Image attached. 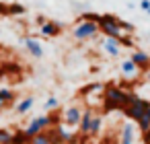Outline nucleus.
I'll list each match as a JSON object with an SVG mask.
<instances>
[{
    "label": "nucleus",
    "mask_w": 150,
    "mask_h": 144,
    "mask_svg": "<svg viewBox=\"0 0 150 144\" xmlns=\"http://www.w3.org/2000/svg\"><path fill=\"white\" fill-rule=\"evenodd\" d=\"M103 101H105V111H113V109H125L127 105V91L119 89V87H107L105 89V95H103Z\"/></svg>",
    "instance_id": "nucleus-1"
},
{
    "label": "nucleus",
    "mask_w": 150,
    "mask_h": 144,
    "mask_svg": "<svg viewBox=\"0 0 150 144\" xmlns=\"http://www.w3.org/2000/svg\"><path fill=\"white\" fill-rule=\"evenodd\" d=\"M99 31H101L105 37H113V39L119 41V39L123 37V31H121V19H119V17H113V15H101Z\"/></svg>",
    "instance_id": "nucleus-2"
},
{
    "label": "nucleus",
    "mask_w": 150,
    "mask_h": 144,
    "mask_svg": "<svg viewBox=\"0 0 150 144\" xmlns=\"http://www.w3.org/2000/svg\"><path fill=\"white\" fill-rule=\"evenodd\" d=\"M99 33H101L99 31V23H93V21H78L76 27H74V31H72L74 39H78V41L95 39Z\"/></svg>",
    "instance_id": "nucleus-3"
},
{
    "label": "nucleus",
    "mask_w": 150,
    "mask_h": 144,
    "mask_svg": "<svg viewBox=\"0 0 150 144\" xmlns=\"http://www.w3.org/2000/svg\"><path fill=\"white\" fill-rule=\"evenodd\" d=\"M150 109V101H146V99H142V97H136L125 109H123V115L127 117V119H134V121H138L146 111Z\"/></svg>",
    "instance_id": "nucleus-4"
},
{
    "label": "nucleus",
    "mask_w": 150,
    "mask_h": 144,
    "mask_svg": "<svg viewBox=\"0 0 150 144\" xmlns=\"http://www.w3.org/2000/svg\"><path fill=\"white\" fill-rule=\"evenodd\" d=\"M47 128H52L50 115H39V117H33V119L27 123V128H25V134H27L29 138H33V136H37V134H43Z\"/></svg>",
    "instance_id": "nucleus-5"
},
{
    "label": "nucleus",
    "mask_w": 150,
    "mask_h": 144,
    "mask_svg": "<svg viewBox=\"0 0 150 144\" xmlns=\"http://www.w3.org/2000/svg\"><path fill=\"white\" fill-rule=\"evenodd\" d=\"M82 111H84V109H80L78 105H70V107L62 113V121H64V126H68V128H78L80 117H82Z\"/></svg>",
    "instance_id": "nucleus-6"
},
{
    "label": "nucleus",
    "mask_w": 150,
    "mask_h": 144,
    "mask_svg": "<svg viewBox=\"0 0 150 144\" xmlns=\"http://www.w3.org/2000/svg\"><path fill=\"white\" fill-rule=\"evenodd\" d=\"M93 117H95V111L91 107H86L82 111V117H80V123H78V136L86 138L88 132H91V123H93Z\"/></svg>",
    "instance_id": "nucleus-7"
},
{
    "label": "nucleus",
    "mask_w": 150,
    "mask_h": 144,
    "mask_svg": "<svg viewBox=\"0 0 150 144\" xmlns=\"http://www.w3.org/2000/svg\"><path fill=\"white\" fill-rule=\"evenodd\" d=\"M129 60L140 68V72H146V70L150 68V54H146V52H142V50H134V52L129 54Z\"/></svg>",
    "instance_id": "nucleus-8"
},
{
    "label": "nucleus",
    "mask_w": 150,
    "mask_h": 144,
    "mask_svg": "<svg viewBox=\"0 0 150 144\" xmlns=\"http://www.w3.org/2000/svg\"><path fill=\"white\" fill-rule=\"evenodd\" d=\"M23 45L27 48V52L31 54V58H35V60L43 58V48H41V43H39L37 39H33V37H25V39H23Z\"/></svg>",
    "instance_id": "nucleus-9"
},
{
    "label": "nucleus",
    "mask_w": 150,
    "mask_h": 144,
    "mask_svg": "<svg viewBox=\"0 0 150 144\" xmlns=\"http://www.w3.org/2000/svg\"><path fill=\"white\" fill-rule=\"evenodd\" d=\"M119 72H121L123 78H136V76H140V68H138L129 58L123 60V62L119 64Z\"/></svg>",
    "instance_id": "nucleus-10"
},
{
    "label": "nucleus",
    "mask_w": 150,
    "mask_h": 144,
    "mask_svg": "<svg viewBox=\"0 0 150 144\" xmlns=\"http://www.w3.org/2000/svg\"><path fill=\"white\" fill-rule=\"evenodd\" d=\"M134 142H136V128H134L129 121H125V123L121 126L119 144H134Z\"/></svg>",
    "instance_id": "nucleus-11"
},
{
    "label": "nucleus",
    "mask_w": 150,
    "mask_h": 144,
    "mask_svg": "<svg viewBox=\"0 0 150 144\" xmlns=\"http://www.w3.org/2000/svg\"><path fill=\"white\" fill-rule=\"evenodd\" d=\"M39 33H41L43 37H58V35L62 33V27H60V23H56V21H45V23L39 27Z\"/></svg>",
    "instance_id": "nucleus-12"
},
{
    "label": "nucleus",
    "mask_w": 150,
    "mask_h": 144,
    "mask_svg": "<svg viewBox=\"0 0 150 144\" xmlns=\"http://www.w3.org/2000/svg\"><path fill=\"white\" fill-rule=\"evenodd\" d=\"M103 50H105V54L117 58L119 52H121V43H119L117 39H113V37H105V39H103Z\"/></svg>",
    "instance_id": "nucleus-13"
},
{
    "label": "nucleus",
    "mask_w": 150,
    "mask_h": 144,
    "mask_svg": "<svg viewBox=\"0 0 150 144\" xmlns=\"http://www.w3.org/2000/svg\"><path fill=\"white\" fill-rule=\"evenodd\" d=\"M33 105H35V99H33V97H25V99H21V101L15 105V111H17L19 115H25Z\"/></svg>",
    "instance_id": "nucleus-14"
},
{
    "label": "nucleus",
    "mask_w": 150,
    "mask_h": 144,
    "mask_svg": "<svg viewBox=\"0 0 150 144\" xmlns=\"http://www.w3.org/2000/svg\"><path fill=\"white\" fill-rule=\"evenodd\" d=\"M101 128H103V115H101V113H95L93 123H91V132H88V136H97V134L101 132Z\"/></svg>",
    "instance_id": "nucleus-15"
},
{
    "label": "nucleus",
    "mask_w": 150,
    "mask_h": 144,
    "mask_svg": "<svg viewBox=\"0 0 150 144\" xmlns=\"http://www.w3.org/2000/svg\"><path fill=\"white\" fill-rule=\"evenodd\" d=\"M29 142H31V138L25 134V130H17L13 134V142L11 144H29Z\"/></svg>",
    "instance_id": "nucleus-16"
},
{
    "label": "nucleus",
    "mask_w": 150,
    "mask_h": 144,
    "mask_svg": "<svg viewBox=\"0 0 150 144\" xmlns=\"http://www.w3.org/2000/svg\"><path fill=\"white\" fill-rule=\"evenodd\" d=\"M136 123H138V128H140L144 134H146V132H150V109H148V111H146V113H144Z\"/></svg>",
    "instance_id": "nucleus-17"
},
{
    "label": "nucleus",
    "mask_w": 150,
    "mask_h": 144,
    "mask_svg": "<svg viewBox=\"0 0 150 144\" xmlns=\"http://www.w3.org/2000/svg\"><path fill=\"white\" fill-rule=\"evenodd\" d=\"M60 138H62V144H68V142L76 140L78 134H72L70 130H64V126H60Z\"/></svg>",
    "instance_id": "nucleus-18"
},
{
    "label": "nucleus",
    "mask_w": 150,
    "mask_h": 144,
    "mask_svg": "<svg viewBox=\"0 0 150 144\" xmlns=\"http://www.w3.org/2000/svg\"><path fill=\"white\" fill-rule=\"evenodd\" d=\"M0 99H2L6 105L15 103V91H11V89H0Z\"/></svg>",
    "instance_id": "nucleus-19"
},
{
    "label": "nucleus",
    "mask_w": 150,
    "mask_h": 144,
    "mask_svg": "<svg viewBox=\"0 0 150 144\" xmlns=\"http://www.w3.org/2000/svg\"><path fill=\"white\" fill-rule=\"evenodd\" d=\"M29 144H52V140H50V138H47V134L43 132V134H37V136H33Z\"/></svg>",
    "instance_id": "nucleus-20"
},
{
    "label": "nucleus",
    "mask_w": 150,
    "mask_h": 144,
    "mask_svg": "<svg viewBox=\"0 0 150 144\" xmlns=\"http://www.w3.org/2000/svg\"><path fill=\"white\" fill-rule=\"evenodd\" d=\"M13 142V134L4 128H0V144H11Z\"/></svg>",
    "instance_id": "nucleus-21"
},
{
    "label": "nucleus",
    "mask_w": 150,
    "mask_h": 144,
    "mask_svg": "<svg viewBox=\"0 0 150 144\" xmlns=\"http://www.w3.org/2000/svg\"><path fill=\"white\" fill-rule=\"evenodd\" d=\"M80 21H93V23H99V21H101V15H97V13H84V15H80Z\"/></svg>",
    "instance_id": "nucleus-22"
},
{
    "label": "nucleus",
    "mask_w": 150,
    "mask_h": 144,
    "mask_svg": "<svg viewBox=\"0 0 150 144\" xmlns=\"http://www.w3.org/2000/svg\"><path fill=\"white\" fill-rule=\"evenodd\" d=\"M8 13H13V15H15V13H17V15H23L25 9H23L21 4H11V6H8Z\"/></svg>",
    "instance_id": "nucleus-23"
},
{
    "label": "nucleus",
    "mask_w": 150,
    "mask_h": 144,
    "mask_svg": "<svg viewBox=\"0 0 150 144\" xmlns=\"http://www.w3.org/2000/svg\"><path fill=\"white\" fill-rule=\"evenodd\" d=\"M58 107V99L56 97H47V101H45V109H56Z\"/></svg>",
    "instance_id": "nucleus-24"
},
{
    "label": "nucleus",
    "mask_w": 150,
    "mask_h": 144,
    "mask_svg": "<svg viewBox=\"0 0 150 144\" xmlns=\"http://www.w3.org/2000/svg\"><path fill=\"white\" fill-rule=\"evenodd\" d=\"M140 9H142L146 15H150V0H140Z\"/></svg>",
    "instance_id": "nucleus-25"
},
{
    "label": "nucleus",
    "mask_w": 150,
    "mask_h": 144,
    "mask_svg": "<svg viewBox=\"0 0 150 144\" xmlns=\"http://www.w3.org/2000/svg\"><path fill=\"white\" fill-rule=\"evenodd\" d=\"M119 43H121V45H127V48H134V45H136V43H134V39H129V37H125V35L119 39Z\"/></svg>",
    "instance_id": "nucleus-26"
},
{
    "label": "nucleus",
    "mask_w": 150,
    "mask_h": 144,
    "mask_svg": "<svg viewBox=\"0 0 150 144\" xmlns=\"http://www.w3.org/2000/svg\"><path fill=\"white\" fill-rule=\"evenodd\" d=\"M6 107H8V105H6V103H4L2 99H0V111H2V109H6Z\"/></svg>",
    "instance_id": "nucleus-27"
},
{
    "label": "nucleus",
    "mask_w": 150,
    "mask_h": 144,
    "mask_svg": "<svg viewBox=\"0 0 150 144\" xmlns=\"http://www.w3.org/2000/svg\"><path fill=\"white\" fill-rule=\"evenodd\" d=\"M144 76H146V80H150V68H148V70L144 72Z\"/></svg>",
    "instance_id": "nucleus-28"
},
{
    "label": "nucleus",
    "mask_w": 150,
    "mask_h": 144,
    "mask_svg": "<svg viewBox=\"0 0 150 144\" xmlns=\"http://www.w3.org/2000/svg\"><path fill=\"white\" fill-rule=\"evenodd\" d=\"M78 138H80V136H78ZM78 138H76V140H72V142H68V144H80V140H78Z\"/></svg>",
    "instance_id": "nucleus-29"
}]
</instances>
